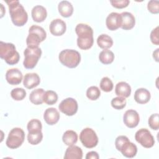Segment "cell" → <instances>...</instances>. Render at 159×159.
<instances>
[{"label": "cell", "instance_id": "e575fe53", "mask_svg": "<svg viewBox=\"0 0 159 159\" xmlns=\"http://www.w3.org/2000/svg\"><path fill=\"white\" fill-rule=\"evenodd\" d=\"M158 120H159V116L158 113L153 114L149 117L148 122V125L152 129L155 130H158L159 129Z\"/></svg>", "mask_w": 159, "mask_h": 159}, {"label": "cell", "instance_id": "4316f807", "mask_svg": "<svg viewBox=\"0 0 159 159\" xmlns=\"http://www.w3.org/2000/svg\"><path fill=\"white\" fill-rule=\"evenodd\" d=\"M99 60L104 65L111 64L114 60V54L109 50H103L99 55Z\"/></svg>", "mask_w": 159, "mask_h": 159}, {"label": "cell", "instance_id": "ac0fdd59", "mask_svg": "<svg viewBox=\"0 0 159 159\" xmlns=\"http://www.w3.org/2000/svg\"><path fill=\"white\" fill-rule=\"evenodd\" d=\"M122 17V24L120 27L124 30L132 29L135 24L134 15L129 12H123L120 14Z\"/></svg>", "mask_w": 159, "mask_h": 159}, {"label": "cell", "instance_id": "e0dca14e", "mask_svg": "<svg viewBox=\"0 0 159 159\" xmlns=\"http://www.w3.org/2000/svg\"><path fill=\"white\" fill-rule=\"evenodd\" d=\"M40 81V77L36 73H30L25 75L23 80V84L26 88L30 89L37 86Z\"/></svg>", "mask_w": 159, "mask_h": 159}, {"label": "cell", "instance_id": "44dd1931", "mask_svg": "<svg viewBox=\"0 0 159 159\" xmlns=\"http://www.w3.org/2000/svg\"><path fill=\"white\" fill-rule=\"evenodd\" d=\"M150 93L147 89L141 88L137 89L134 93V99L139 104H145L150 99Z\"/></svg>", "mask_w": 159, "mask_h": 159}, {"label": "cell", "instance_id": "3957f363", "mask_svg": "<svg viewBox=\"0 0 159 159\" xmlns=\"http://www.w3.org/2000/svg\"><path fill=\"white\" fill-rule=\"evenodd\" d=\"M47 37L45 30L40 26L32 25L29 29V35L26 39V43L29 48H37L41 42Z\"/></svg>", "mask_w": 159, "mask_h": 159}, {"label": "cell", "instance_id": "52a82bcc", "mask_svg": "<svg viewBox=\"0 0 159 159\" xmlns=\"http://www.w3.org/2000/svg\"><path fill=\"white\" fill-rule=\"evenodd\" d=\"M80 140L83 145L88 148H94L98 143V137L96 132L89 127L81 130L80 134Z\"/></svg>", "mask_w": 159, "mask_h": 159}, {"label": "cell", "instance_id": "2e32d148", "mask_svg": "<svg viewBox=\"0 0 159 159\" xmlns=\"http://www.w3.org/2000/svg\"><path fill=\"white\" fill-rule=\"evenodd\" d=\"M43 119L47 124L52 125L57 124L59 120L60 114L55 107L47 108L44 112Z\"/></svg>", "mask_w": 159, "mask_h": 159}, {"label": "cell", "instance_id": "30bf717a", "mask_svg": "<svg viewBox=\"0 0 159 159\" xmlns=\"http://www.w3.org/2000/svg\"><path fill=\"white\" fill-rule=\"evenodd\" d=\"M75 32L78 35L77 40H93V30L86 24H78L75 27Z\"/></svg>", "mask_w": 159, "mask_h": 159}, {"label": "cell", "instance_id": "7402d4cb", "mask_svg": "<svg viewBox=\"0 0 159 159\" xmlns=\"http://www.w3.org/2000/svg\"><path fill=\"white\" fill-rule=\"evenodd\" d=\"M115 93L118 96L128 98L131 93L130 86L126 82L120 81L117 83L115 88Z\"/></svg>", "mask_w": 159, "mask_h": 159}, {"label": "cell", "instance_id": "7a4b0ae2", "mask_svg": "<svg viewBox=\"0 0 159 159\" xmlns=\"http://www.w3.org/2000/svg\"><path fill=\"white\" fill-rule=\"evenodd\" d=\"M0 57L10 65L17 63L20 59L19 53L16 51L15 45L2 41L0 42Z\"/></svg>", "mask_w": 159, "mask_h": 159}, {"label": "cell", "instance_id": "9a60e30c", "mask_svg": "<svg viewBox=\"0 0 159 159\" xmlns=\"http://www.w3.org/2000/svg\"><path fill=\"white\" fill-rule=\"evenodd\" d=\"M22 73L17 68H11L8 70L6 73V80L8 83L12 85L20 84L22 80Z\"/></svg>", "mask_w": 159, "mask_h": 159}, {"label": "cell", "instance_id": "f546056e", "mask_svg": "<svg viewBox=\"0 0 159 159\" xmlns=\"http://www.w3.org/2000/svg\"><path fill=\"white\" fill-rule=\"evenodd\" d=\"M101 95V91L99 89L95 86H90L88 88L86 91V96L87 98L91 100V101H95L98 99Z\"/></svg>", "mask_w": 159, "mask_h": 159}, {"label": "cell", "instance_id": "4dcf8cb0", "mask_svg": "<svg viewBox=\"0 0 159 159\" xmlns=\"http://www.w3.org/2000/svg\"><path fill=\"white\" fill-rule=\"evenodd\" d=\"M126 103L127 102L125 98L121 96L114 98L111 102L112 107L117 110H120L124 108L126 106Z\"/></svg>", "mask_w": 159, "mask_h": 159}, {"label": "cell", "instance_id": "6da1fadb", "mask_svg": "<svg viewBox=\"0 0 159 159\" xmlns=\"http://www.w3.org/2000/svg\"><path fill=\"white\" fill-rule=\"evenodd\" d=\"M7 4L9 14L12 23L18 27L25 25L28 19V15L24 7L19 1H6Z\"/></svg>", "mask_w": 159, "mask_h": 159}, {"label": "cell", "instance_id": "f1b7e54d", "mask_svg": "<svg viewBox=\"0 0 159 159\" xmlns=\"http://www.w3.org/2000/svg\"><path fill=\"white\" fill-rule=\"evenodd\" d=\"M58 101V95L56 92L52 90H48L43 95V102L48 105H53Z\"/></svg>", "mask_w": 159, "mask_h": 159}, {"label": "cell", "instance_id": "d6986e66", "mask_svg": "<svg viewBox=\"0 0 159 159\" xmlns=\"http://www.w3.org/2000/svg\"><path fill=\"white\" fill-rule=\"evenodd\" d=\"M31 14L32 17L35 22H42L46 19L47 12L43 6L37 5L32 8Z\"/></svg>", "mask_w": 159, "mask_h": 159}, {"label": "cell", "instance_id": "d6a6232c", "mask_svg": "<svg viewBox=\"0 0 159 159\" xmlns=\"http://www.w3.org/2000/svg\"><path fill=\"white\" fill-rule=\"evenodd\" d=\"M100 88L104 92H110L112 90L114 85L111 80L108 77H103L100 81Z\"/></svg>", "mask_w": 159, "mask_h": 159}, {"label": "cell", "instance_id": "f35d334b", "mask_svg": "<svg viewBox=\"0 0 159 159\" xmlns=\"http://www.w3.org/2000/svg\"><path fill=\"white\" fill-rule=\"evenodd\" d=\"M99 158L98 153L94 151H91L87 153L86 158V159H98Z\"/></svg>", "mask_w": 159, "mask_h": 159}, {"label": "cell", "instance_id": "7c38bea8", "mask_svg": "<svg viewBox=\"0 0 159 159\" xmlns=\"http://www.w3.org/2000/svg\"><path fill=\"white\" fill-rule=\"evenodd\" d=\"M117 150L120 151L123 156L127 158L134 157L137 152V146L132 142H130L129 139H127Z\"/></svg>", "mask_w": 159, "mask_h": 159}, {"label": "cell", "instance_id": "d590c367", "mask_svg": "<svg viewBox=\"0 0 159 159\" xmlns=\"http://www.w3.org/2000/svg\"><path fill=\"white\" fill-rule=\"evenodd\" d=\"M147 9L148 11L152 14H158L159 12L158 1H150L147 4Z\"/></svg>", "mask_w": 159, "mask_h": 159}, {"label": "cell", "instance_id": "83f0119b", "mask_svg": "<svg viewBox=\"0 0 159 159\" xmlns=\"http://www.w3.org/2000/svg\"><path fill=\"white\" fill-rule=\"evenodd\" d=\"M43 139L42 131H36L29 132L27 135V140L31 145L39 144Z\"/></svg>", "mask_w": 159, "mask_h": 159}, {"label": "cell", "instance_id": "ffe728a7", "mask_svg": "<svg viewBox=\"0 0 159 159\" xmlns=\"http://www.w3.org/2000/svg\"><path fill=\"white\" fill-rule=\"evenodd\" d=\"M83 158V151L81 148L76 145L69 146L65 153V159H81Z\"/></svg>", "mask_w": 159, "mask_h": 159}, {"label": "cell", "instance_id": "484cf974", "mask_svg": "<svg viewBox=\"0 0 159 159\" xmlns=\"http://www.w3.org/2000/svg\"><path fill=\"white\" fill-rule=\"evenodd\" d=\"M97 43L100 48L104 50H106L112 46L113 40L112 38L108 35L102 34L98 37Z\"/></svg>", "mask_w": 159, "mask_h": 159}, {"label": "cell", "instance_id": "5b68a950", "mask_svg": "<svg viewBox=\"0 0 159 159\" xmlns=\"http://www.w3.org/2000/svg\"><path fill=\"white\" fill-rule=\"evenodd\" d=\"M24 60L23 61L24 66L27 69L34 68L42 55L40 48H29L27 47L24 52Z\"/></svg>", "mask_w": 159, "mask_h": 159}, {"label": "cell", "instance_id": "8d00e7d4", "mask_svg": "<svg viewBox=\"0 0 159 159\" xmlns=\"http://www.w3.org/2000/svg\"><path fill=\"white\" fill-rule=\"evenodd\" d=\"M112 6L117 9H122L126 7L130 3L129 0H111L110 1Z\"/></svg>", "mask_w": 159, "mask_h": 159}, {"label": "cell", "instance_id": "277c9868", "mask_svg": "<svg viewBox=\"0 0 159 159\" xmlns=\"http://www.w3.org/2000/svg\"><path fill=\"white\" fill-rule=\"evenodd\" d=\"M58 59L63 65L70 68H74L79 65L81 61V55L75 50L65 49L60 52Z\"/></svg>", "mask_w": 159, "mask_h": 159}, {"label": "cell", "instance_id": "5bb4252c", "mask_svg": "<svg viewBox=\"0 0 159 159\" xmlns=\"http://www.w3.org/2000/svg\"><path fill=\"white\" fill-rule=\"evenodd\" d=\"M49 29L52 35L55 36H60L65 32L66 25L63 20L56 19L50 22Z\"/></svg>", "mask_w": 159, "mask_h": 159}, {"label": "cell", "instance_id": "8992f818", "mask_svg": "<svg viewBox=\"0 0 159 159\" xmlns=\"http://www.w3.org/2000/svg\"><path fill=\"white\" fill-rule=\"evenodd\" d=\"M25 139V133L19 127L13 128L9 133L6 144L11 149H16L19 147Z\"/></svg>", "mask_w": 159, "mask_h": 159}, {"label": "cell", "instance_id": "836d02e7", "mask_svg": "<svg viewBox=\"0 0 159 159\" xmlns=\"http://www.w3.org/2000/svg\"><path fill=\"white\" fill-rule=\"evenodd\" d=\"M11 96L16 101H21L26 96V91L22 88H16L11 91Z\"/></svg>", "mask_w": 159, "mask_h": 159}, {"label": "cell", "instance_id": "1f68e13d", "mask_svg": "<svg viewBox=\"0 0 159 159\" xmlns=\"http://www.w3.org/2000/svg\"><path fill=\"white\" fill-rule=\"evenodd\" d=\"M27 130L29 132L42 131V125L41 122L36 119H31L27 124Z\"/></svg>", "mask_w": 159, "mask_h": 159}, {"label": "cell", "instance_id": "ab89813d", "mask_svg": "<svg viewBox=\"0 0 159 159\" xmlns=\"http://www.w3.org/2000/svg\"><path fill=\"white\" fill-rule=\"evenodd\" d=\"M158 50L159 48H157L156 50L153 52V57L156 61H158Z\"/></svg>", "mask_w": 159, "mask_h": 159}, {"label": "cell", "instance_id": "9c48e42d", "mask_svg": "<svg viewBox=\"0 0 159 159\" xmlns=\"http://www.w3.org/2000/svg\"><path fill=\"white\" fill-rule=\"evenodd\" d=\"M78 108L77 101L72 98H68L63 99L58 106L60 111L68 116L75 115L78 111Z\"/></svg>", "mask_w": 159, "mask_h": 159}, {"label": "cell", "instance_id": "8fae6325", "mask_svg": "<svg viewBox=\"0 0 159 159\" xmlns=\"http://www.w3.org/2000/svg\"><path fill=\"white\" fill-rule=\"evenodd\" d=\"M139 121V115L138 112L134 109L126 111L123 116V122L129 128H134L137 127Z\"/></svg>", "mask_w": 159, "mask_h": 159}, {"label": "cell", "instance_id": "ba28073f", "mask_svg": "<svg viewBox=\"0 0 159 159\" xmlns=\"http://www.w3.org/2000/svg\"><path fill=\"white\" fill-rule=\"evenodd\" d=\"M135 139L142 147L151 148L154 145L155 140L150 132L147 129H140L135 134Z\"/></svg>", "mask_w": 159, "mask_h": 159}, {"label": "cell", "instance_id": "d4e9b609", "mask_svg": "<svg viewBox=\"0 0 159 159\" xmlns=\"http://www.w3.org/2000/svg\"><path fill=\"white\" fill-rule=\"evenodd\" d=\"M62 140L63 143L68 145L71 146L73 145L75 143L77 142L78 140V134L76 132L68 130L64 132L63 137H62Z\"/></svg>", "mask_w": 159, "mask_h": 159}, {"label": "cell", "instance_id": "603a6c76", "mask_svg": "<svg viewBox=\"0 0 159 159\" xmlns=\"http://www.w3.org/2000/svg\"><path fill=\"white\" fill-rule=\"evenodd\" d=\"M58 9L60 15L64 17H70L73 12V5L68 1L60 2L58 6Z\"/></svg>", "mask_w": 159, "mask_h": 159}, {"label": "cell", "instance_id": "4fadbf2b", "mask_svg": "<svg viewBox=\"0 0 159 159\" xmlns=\"http://www.w3.org/2000/svg\"><path fill=\"white\" fill-rule=\"evenodd\" d=\"M106 24L110 30H116L120 27L122 24V17L120 14L112 12L110 13L106 20Z\"/></svg>", "mask_w": 159, "mask_h": 159}, {"label": "cell", "instance_id": "74e56055", "mask_svg": "<svg viewBox=\"0 0 159 159\" xmlns=\"http://www.w3.org/2000/svg\"><path fill=\"white\" fill-rule=\"evenodd\" d=\"M150 40L154 45H159V37H158V26L156 27L153 29L150 35Z\"/></svg>", "mask_w": 159, "mask_h": 159}, {"label": "cell", "instance_id": "cb8c5ba5", "mask_svg": "<svg viewBox=\"0 0 159 159\" xmlns=\"http://www.w3.org/2000/svg\"><path fill=\"white\" fill-rule=\"evenodd\" d=\"M45 91L42 88H38L33 90L30 95L29 99L35 105H40L43 102V95Z\"/></svg>", "mask_w": 159, "mask_h": 159}]
</instances>
